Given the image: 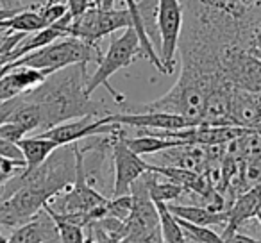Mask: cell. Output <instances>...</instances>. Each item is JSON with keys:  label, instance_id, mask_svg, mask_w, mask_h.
I'll return each instance as SVG.
<instances>
[{"label": "cell", "instance_id": "cell-28", "mask_svg": "<svg viewBox=\"0 0 261 243\" xmlns=\"http://www.w3.org/2000/svg\"><path fill=\"white\" fill-rule=\"evenodd\" d=\"M222 238H224L225 243H261L259 239H254V238H250V236L240 234L238 231L231 232V234H227V236H222Z\"/></svg>", "mask_w": 261, "mask_h": 243}, {"label": "cell", "instance_id": "cell-18", "mask_svg": "<svg viewBox=\"0 0 261 243\" xmlns=\"http://www.w3.org/2000/svg\"><path fill=\"white\" fill-rule=\"evenodd\" d=\"M9 120H11V122H16L18 125H22V127L25 129L27 134H29V132L38 131V129L41 127V109L38 104L20 97L18 104H16V107L13 109Z\"/></svg>", "mask_w": 261, "mask_h": 243}, {"label": "cell", "instance_id": "cell-30", "mask_svg": "<svg viewBox=\"0 0 261 243\" xmlns=\"http://www.w3.org/2000/svg\"><path fill=\"white\" fill-rule=\"evenodd\" d=\"M22 8H16V9H6V8H0V20H6V18H11V16H15L18 11H22Z\"/></svg>", "mask_w": 261, "mask_h": 243}, {"label": "cell", "instance_id": "cell-1", "mask_svg": "<svg viewBox=\"0 0 261 243\" xmlns=\"http://www.w3.org/2000/svg\"><path fill=\"white\" fill-rule=\"evenodd\" d=\"M88 65H72L66 68L48 73L47 79L34 90L22 95L25 100L34 102L41 109V127L47 131L54 125L83 116H106L109 115L100 102L91 100L86 91Z\"/></svg>", "mask_w": 261, "mask_h": 243}, {"label": "cell", "instance_id": "cell-25", "mask_svg": "<svg viewBox=\"0 0 261 243\" xmlns=\"http://www.w3.org/2000/svg\"><path fill=\"white\" fill-rule=\"evenodd\" d=\"M25 134H27L25 129L16 124V122H11V120H8V122H4V124L0 125V138L9 140V142L18 143L22 138H25Z\"/></svg>", "mask_w": 261, "mask_h": 243}, {"label": "cell", "instance_id": "cell-15", "mask_svg": "<svg viewBox=\"0 0 261 243\" xmlns=\"http://www.w3.org/2000/svg\"><path fill=\"white\" fill-rule=\"evenodd\" d=\"M127 9L130 11L133 15V27L136 29L140 36V43H142V50H143V58L149 59L158 70H160L163 75H167V70L163 66V61H161L160 54H158L156 47L152 45L150 41V33H149V27H147V20L142 13V6L138 4V0H125Z\"/></svg>", "mask_w": 261, "mask_h": 243}, {"label": "cell", "instance_id": "cell-24", "mask_svg": "<svg viewBox=\"0 0 261 243\" xmlns=\"http://www.w3.org/2000/svg\"><path fill=\"white\" fill-rule=\"evenodd\" d=\"M118 243H165L161 227L150 232H140V234H127Z\"/></svg>", "mask_w": 261, "mask_h": 243}, {"label": "cell", "instance_id": "cell-16", "mask_svg": "<svg viewBox=\"0 0 261 243\" xmlns=\"http://www.w3.org/2000/svg\"><path fill=\"white\" fill-rule=\"evenodd\" d=\"M123 140H125L127 147H129L133 152H136L138 156H147V154H158L163 152L167 149L172 147H179L185 145V140H177V138H163V136L152 134V132H142V134L135 136V138H129L123 132Z\"/></svg>", "mask_w": 261, "mask_h": 243}, {"label": "cell", "instance_id": "cell-11", "mask_svg": "<svg viewBox=\"0 0 261 243\" xmlns=\"http://www.w3.org/2000/svg\"><path fill=\"white\" fill-rule=\"evenodd\" d=\"M48 73L52 72L31 68V66H15V68H11L0 79V102L22 97L27 91L34 90L38 84H41L47 79Z\"/></svg>", "mask_w": 261, "mask_h": 243}, {"label": "cell", "instance_id": "cell-32", "mask_svg": "<svg viewBox=\"0 0 261 243\" xmlns=\"http://www.w3.org/2000/svg\"><path fill=\"white\" fill-rule=\"evenodd\" d=\"M98 8H104V9L115 8V0H100V4H98Z\"/></svg>", "mask_w": 261, "mask_h": 243}, {"label": "cell", "instance_id": "cell-12", "mask_svg": "<svg viewBox=\"0 0 261 243\" xmlns=\"http://www.w3.org/2000/svg\"><path fill=\"white\" fill-rule=\"evenodd\" d=\"M56 238H59L58 225L52 214L43 207L29 222L16 227L8 238V243H47Z\"/></svg>", "mask_w": 261, "mask_h": 243}, {"label": "cell", "instance_id": "cell-4", "mask_svg": "<svg viewBox=\"0 0 261 243\" xmlns=\"http://www.w3.org/2000/svg\"><path fill=\"white\" fill-rule=\"evenodd\" d=\"M133 27V15L129 9H104L90 8L77 16H72L68 23V36H75L88 43L97 45L98 40L116 31Z\"/></svg>", "mask_w": 261, "mask_h": 243}, {"label": "cell", "instance_id": "cell-31", "mask_svg": "<svg viewBox=\"0 0 261 243\" xmlns=\"http://www.w3.org/2000/svg\"><path fill=\"white\" fill-rule=\"evenodd\" d=\"M0 2H2V8H6V9L22 8V0H0Z\"/></svg>", "mask_w": 261, "mask_h": 243}, {"label": "cell", "instance_id": "cell-34", "mask_svg": "<svg viewBox=\"0 0 261 243\" xmlns=\"http://www.w3.org/2000/svg\"><path fill=\"white\" fill-rule=\"evenodd\" d=\"M0 202H2V197H0Z\"/></svg>", "mask_w": 261, "mask_h": 243}, {"label": "cell", "instance_id": "cell-8", "mask_svg": "<svg viewBox=\"0 0 261 243\" xmlns=\"http://www.w3.org/2000/svg\"><path fill=\"white\" fill-rule=\"evenodd\" d=\"M122 127L120 124H113L109 122V115L106 116H83V118H73L68 122L54 125L52 129H47L43 132H38V136L43 138H50L58 142L59 145H70V143L81 142L90 136L97 134H113Z\"/></svg>", "mask_w": 261, "mask_h": 243}, {"label": "cell", "instance_id": "cell-3", "mask_svg": "<svg viewBox=\"0 0 261 243\" xmlns=\"http://www.w3.org/2000/svg\"><path fill=\"white\" fill-rule=\"evenodd\" d=\"M138 58H143L140 36L135 27H127V29H123L122 36L113 38L111 43H109L108 52L98 59L97 70L93 72V75L88 77V83H86L88 95H93V91L97 90V88L104 86L106 90L111 93V97L115 98L116 104H123L125 97H123L122 93H118V91L109 84V77L118 72V70L133 65Z\"/></svg>", "mask_w": 261, "mask_h": 243}, {"label": "cell", "instance_id": "cell-27", "mask_svg": "<svg viewBox=\"0 0 261 243\" xmlns=\"http://www.w3.org/2000/svg\"><path fill=\"white\" fill-rule=\"evenodd\" d=\"M18 98L20 97L11 98V100H6V102H0V125L9 120V116H11L13 109H15L16 104H18Z\"/></svg>", "mask_w": 261, "mask_h": 243}, {"label": "cell", "instance_id": "cell-20", "mask_svg": "<svg viewBox=\"0 0 261 243\" xmlns=\"http://www.w3.org/2000/svg\"><path fill=\"white\" fill-rule=\"evenodd\" d=\"M186 192L185 186L177 184V182L170 181V182H160L156 179V174L150 170V177H149V195L152 199V202H163V204H170L172 200H177L182 193Z\"/></svg>", "mask_w": 261, "mask_h": 243}, {"label": "cell", "instance_id": "cell-19", "mask_svg": "<svg viewBox=\"0 0 261 243\" xmlns=\"http://www.w3.org/2000/svg\"><path fill=\"white\" fill-rule=\"evenodd\" d=\"M160 213V225H161V234H163L165 243H188V238L185 236V231L179 225L177 218L167 209V204L163 202H154Z\"/></svg>", "mask_w": 261, "mask_h": 243}, {"label": "cell", "instance_id": "cell-7", "mask_svg": "<svg viewBox=\"0 0 261 243\" xmlns=\"http://www.w3.org/2000/svg\"><path fill=\"white\" fill-rule=\"evenodd\" d=\"M123 125L113 136V172H115V181H113V197L129 195L130 186L135 184L145 172L152 170V165L142 159L136 152L127 147L123 140Z\"/></svg>", "mask_w": 261, "mask_h": 243}, {"label": "cell", "instance_id": "cell-2", "mask_svg": "<svg viewBox=\"0 0 261 243\" xmlns=\"http://www.w3.org/2000/svg\"><path fill=\"white\" fill-rule=\"evenodd\" d=\"M100 58L102 54L98 52L97 45L88 43L75 36H65L52 41L47 47L29 52L18 61H13L11 65L13 68L15 66H31V68L56 72V70L72 65H90L91 61L98 63Z\"/></svg>", "mask_w": 261, "mask_h": 243}, {"label": "cell", "instance_id": "cell-6", "mask_svg": "<svg viewBox=\"0 0 261 243\" xmlns=\"http://www.w3.org/2000/svg\"><path fill=\"white\" fill-rule=\"evenodd\" d=\"M156 25L161 41L160 58L167 75H170L175 68V56L182 34V4L179 0H158Z\"/></svg>", "mask_w": 261, "mask_h": 243}, {"label": "cell", "instance_id": "cell-29", "mask_svg": "<svg viewBox=\"0 0 261 243\" xmlns=\"http://www.w3.org/2000/svg\"><path fill=\"white\" fill-rule=\"evenodd\" d=\"M250 50L254 52V54L257 56V58H261V25L257 27L256 34H254V41H252V48Z\"/></svg>", "mask_w": 261, "mask_h": 243}, {"label": "cell", "instance_id": "cell-26", "mask_svg": "<svg viewBox=\"0 0 261 243\" xmlns=\"http://www.w3.org/2000/svg\"><path fill=\"white\" fill-rule=\"evenodd\" d=\"M66 6H68V13L72 16L81 15L90 8H97L95 0H66Z\"/></svg>", "mask_w": 261, "mask_h": 243}, {"label": "cell", "instance_id": "cell-10", "mask_svg": "<svg viewBox=\"0 0 261 243\" xmlns=\"http://www.w3.org/2000/svg\"><path fill=\"white\" fill-rule=\"evenodd\" d=\"M229 120L238 127L261 129V93H252L232 86L229 100Z\"/></svg>", "mask_w": 261, "mask_h": 243}, {"label": "cell", "instance_id": "cell-17", "mask_svg": "<svg viewBox=\"0 0 261 243\" xmlns=\"http://www.w3.org/2000/svg\"><path fill=\"white\" fill-rule=\"evenodd\" d=\"M20 149L23 150L25 156V170H34L41 163H45L48 156L59 149V143L50 138H43V136H31V138H22L18 142Z\"/></svg>", "mask_w": 261, "mask_h": 243}, {"label": "cell", "instance_id": "cell-23", "mask_svg": "<svg viewBox=\"0 0 261 243\" xmlns=\"http://www.w3.org/2000/svg\"><path fill=\"white\" fill-rule=\"evenodd\" d=\"M0 157L15 161V163L25 165V156H23V150L20 149L18 143L9 142V140H4V138H0Z\"/></svg>", "mask_w": 261, "mask_h": 243}, {"label": "cell", "instance_id": "cell-14", "mask_svg": "<svg viewBox=\"0 0 261 243\" xmlns=\"http://www.w3.org/2000/svg\"><path fill=\"white\" fill-rule=\"evenodd\" d=\"M167 209L174 214L175 218H181L190 224L204 225H222L227 224L229 211H211L206 206H186V204H167Z\"/></svg>", "mask_w": 261, "mask_h": 243}, {"label": "cell", "instance_id": "cell-33", "mask_svg": "<svg viewBox=\"0 0 261 243\" xmlns=\"http://www.w3.org/2000/svg\"><path fill=\"white\" fill-rule=\"evenodd\" d=\"M84 243H95V239H93V236H86V239H84Z\"/></svg>", "mask_w": 261, "mask_h": 243}, {"label": "cell", "instance_id": "cell-22", "mask_svg": "<svg viewBox=\"0 0 261 243\" xmlns=\"http://www.w3.org/2000/svg\"><path fill=\"white\" fill-rule=\"evenodd\" d=\"M52 218H54L56 225H58L61 243H84L86 236H84V231L81 225L72 224V222H68V220H63V218L56 217V214H52Z\"/></svg>", "mask_w": 261, "mask_h": 243}, {"label": "cell", "instance_id": "cell-21", "mask_svg": "<svg viewBox=\"0 0 261 243\" xmlns=\"http://www.w3.org/2000/svg\"><path fill=\"white\" fill-rule=\"evenodd\" d=\"M177 222L182 227V231H185V236L188 238V241H193V243H225L224 238H222V234H217V232L211 231L210 227L190 224V222L181 220V218H177Z\"/></svg>", "mask_w": 261, "mask_h": 243}, {"label": "cell", "instance_id": "cell-35", "mask_svg": "<svg viewBox=\"0 0 261 243\" xmlns=\"http://www.w3.org/2000/svg\"><path fill=\"white\" fill-rule=\"evenodd\" d=\"M0 197H2V192H0Z\"/></svg>", "mask_w": 261, "mask_h": 243}, {"label": "cell", "instance_id": "cell-5", "mask_svg": "<svg viewBox=\"0 0 261 243\" xmlns=\"http://www.w3.org/2000/svg\"><path fill=\"white\" fill-rule=\"evenodd\" d=\"M220 65L225 79L232 86L261 93V58H257L250 48L238 43L225 45L220 52Z\"/></svg>", "mask_w": 261, "mask_h": 243}, {"label": "cell", "instance_id": "cell-13", "mask_svg": "<svg viewBox=\"0 0 261 243\" xmlns=\"http://www.w3.org/2000/svg\"><path fill=\"white\" fill-rule=\"evenodd\" d=\"M259 207H261V182H257L256 186L245 190V193H242V195L238 197V200H234L231 209H227L229 220H227V224H225V231L222 236H227V234H231V232L238 231V227L243 222L256 217Z\"/></svg>", "mask_w": 261, "mask_h": 243}, {"label": "cell", "instance_id": "cell-9", "mask_svg": "<svg viewBox=\"0 0 261 243\" xmlns=\"http://www.w3.org/2000/svg\"><path fill=\"white\" fill-rule=\"evenodd\" d=\"M109 122L120 125H129L135 129H150V131H181L195 127V122L181 115L165 111H129V113H109Z\"/></svg>", "mask_w": 261, "mask_h": 243}]
</instances>
